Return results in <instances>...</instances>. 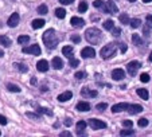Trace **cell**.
Segmentation results:
<instances>
[{
  "label": "cell",
  "instance_id": "cell-1",
  "mask_svg": "<svg viewBox=\"0 0 152 137\" xmlns=\"http://www.w3.org/2000/svg\"><path fill=\"white\" fill-rule=\"evenodd\" d=\"M42 39H43V43H45V46H46L47 49H55L58 44V38H57L55 31L53 28L47 30V31L43 34Z\"/></svg>",
  "mask_w": 152,
  "mask_h": 137
},
{
  "label": "cell",
  "instance_id": "cell-2",
  "mask_svg": "<svg viewBox=\"0 0 152 137\" xmlns=\"http://www.w3.org/2000/svg\"><path fill=\"white\" fill-rule=\"evenodd\" d=\"M85 39L88 40L89 43H92V44H98V43L101 42V39H102V34H101V31L98 28L92 27V28L86 30Z\"/></svg>",
  "mask_w": 152,
  "mask_h": 137
},
{
  "label": "cell",
  "instance_id": "cell-3",
  "mask_svg": "<svg viewBox=\"0 0 152 137\" xmlns=\"http://www.w3.org/2000/svg\"><path fill=\"white\" fill-rule=\"evenodd\" d=\"M117 51V43H108L106 46H104L100 51V55L102 59H109Z\"/></svg>",
  "mask_w": 152,
  "mask_h": 137
},
{
  "label": "cell",
  "instance_id": "cell-4",
  "mask_svg": "<svg viewBox=\"0 0 152 137\" xmlns=\"http://www.w3.org/2000/svg\"><path fill=\"white\" fill-rule=\"evenodd\" d=\"M102 11L104 12H109V14H112V15H116L117 11H118V8H117V6H116V3L113 1V0H108V1L105 3V6H104Z\"/></svg>",
  "mask_w": 152,
  "mask_h": 137
},
{
  "label": "cell",
  "instance_id": "cell-5",
  "mask_svg": "<svg viewBox=\"0 0 152 137\" xmlns=\"http://www.w3.org/2000/svg\"><path fill=\"white\" fill-rule=\"evenodd\" d=\"M141 63L137 62V60H132V62H129L128 65H126V70H128L129 75H136V73H137V70L140 68Z\"/></svg>",
  "mask_w": 152,
  "mask_h": 137
},
{
  "label": "cell",
  "instance_id": "cell-6",
  "mask_svg": "<svg viewBox=\"0 0 152 137\" xmlns=\"http://www.w3.org/2000/svg\"><path fill=\"white\" fill-rule=\"evenodd\" d=\"M89 126L92 129L100 130V129L106 128V122H104V121H101V120H97V118H92V120H89Z\"/></svg>",
  "mask_w": 152,
  "mask_h": 137
},
{
  "label": "cell",
  "instance_id": "cell-7",
  "mask_svg": "<svg viewBox=\"0 0 152 137\" xmlns=\"http://www.w3.org/2000/svg\"><path fill=\"white\" fill-rule=\"evenodd\" d=\"M22 51H23L24 54L40 55V47H39V44H32V46H28V47H23Z\"/></svg>",
  "mask_w": 152,
  "mask_h": 137
},
{
  "label": "cell",
  "instance_id": "cell-8",
  "mask_svg": "<svg viewBox=\"0 0 152 137\" xmlns=\"http://www.w3.org/2000/svg\"><path fill=\"white\" fill-rule=\"evenodd\" d=\"M20 22V16L18 12H14V14L11 15V16L8 17V22H7V24H8L10 27H16L18 24H19Z\"/></svg>",
  "mask_w": 152,
  "mask_h": 137
},
{
  "label": "cell",
  "instance_id": "cell-9",
  "mask_svg": "<svg viewBox=\"0 0 152 137\" xmlns=\"http://www.w3.org/2000/svg\"><path fill=\"white\" fill-rule=\"evenodd\" d=\"M112 78L115 81H121L125 78V71H124L123 68H115L112 71Z\"/></svg>",
  "mask_w": 152,
  "mask_h": 137
},
{
  "label": "cell",
  "instance_id": "cell-10",
  "mask_svg": "<svg viewBox=\"0 0 152 137\" xmlns=\"http://www.w3.org/2000/svg\"><path fill=\"white\" fill-rule=\"evenodd\" d=\"M81 57L82 58H94L96 57V51L93 47H85L81 51Z\"/></svg>",
  "mask_w": 152,
  "mask_h": 137
},
{
  "label": "cell",
  "instance_id": "cell-11",
  "mask_svg": "<svg viewBox=\"0 0 152 137\" xmlns=\"http://www.w3.org/2000/svg\"><path fill=\"white\" fill-rule=\"evenodd\" d=\"M128 111L129 114H137V113H141L143 111V106L141 105H137V103H129L128 106Z\"/></svg>",
  "mask_w": 152,
  "mask_h": 137
},
{
  "label": "cell",
  "instance_id": "cell-12",
  "mask_svg": "<svg viewBox=\"0 0 152 137\" xmlns=\"http://www.w3.org/2000/svg\"><path fill=\"white\" fill-rule=\"evenodd\" d=\"M81 95H82V97L96 98V97H97V91H96V90H90L89 87H82V89H81Z\"/></svg>",
  "mask_w": 152,
  "mask_h": 137
},
{
  "label": "cell",
  "instance_id": "cell-13",
  "mask_svg": "<svg viewBox=\"0 0 152 137\" xmlns=\"http://www.w3.org/2000/svg\"><path fill=\"white\" fill-rule=\"evenodd\" d=\"M128 106L129 103L126 102H121V103H116V105L112 106V111L113 113H118V111H124V110H128Z\"/></svg>",
  "mask_w": 152,
  "mask_h": 137
},
{
  "label": "cell",
  "instance_id": "cell-14",
  "mask_svg": "<svg viewBox=\"0 0 152 137\" xmlns=\"http://www.w3.org/2000/svg\"><path fill=\"white\" fill-rule=\"evenodd\" d=\"M70 23H72V26H73V27H75V28H81V27L85 26V20L81 19V17H75V16H73V17H72Z\"/></svg>",
  "mask_w": 152,
  "mask_h": 137
},
{
  "label": "cell",
  "instance_id": "cell-15",
  "mask_svg": "<svg viewBox=\"0 0 152 137\" xmlns=\"http://www.w3.org/2000/svg\"><path fill=\"white\" fill-rule=\"evenodd\" d=\"M37 68H38V71H42V73L47 71V70H49V62H47L46 59L39 60V62L37 63Z\"/></svg>",
  "mask_w": 152,
  "mask_h": 137
},
{
  "label": "cell",
  "instance_id": "cell-16",
  "mask_svg": "<svg viewBox=\"0 0 152 137\" xmlns=\"http://www.w3.org/2000/svg\"><path fill=\"white\" fill-rule=\"evenodd\" d=\"M75 128H77V134H80V136H83V134H86V132H85L86 122H85V121H78L77 125H75Z\"/></svg>",
  "mask_w": 152,
  "mask_h": 137
},
{
  "label": "cell",
  "instance_id": "cell-17",
  "mask_svg": "<svg viewBox=\"0 0 152 137\" xmlns=\"http://www.w3.org/2000/svg\"><path fill=\"white\" fill-rule=\"evenodd\" d=\"M51 66L55 68V70H61V68H62V66H63L62 59H61L59 57H54V58H53V60H51Z\"/></svg>",
  "mask_w": 152,
  "mask_h": 137
},
{
  "label": "cell",
  "instance_id": "cell-18",
  "mask_svg": "<svg viewBox=\"0 0 152 137\" xmlns=\"http://www.w3.org/2000/svg\"><path fill=\"white\" fill-rule=\"evenodd\" d=\"M72 97H73L72 91H65V93H62V94L58 95V101H59V102H65V101L72 100Z\"/></svg>",
  "mask_w": 152,
  "mask_h": 137
},
{
  "label": "cell",
  "instance_id": "cell-19",
  "mask_svg": "<svg viewBox=\"0 0 152 137\" xmlns=\"http://www.w3.org/2000/svg\"><path fill=\"white\" fill-rule=\"evenodd\" d=\"M77 110H80V111H89L90 110V103H88V102H78L77 103Z\"/></svg>",
  "mask_w": 152,
  "mask_h": 137
},
{
  "label": "cell",
  "instance_id": "cell-20",
  "mask_svg": "<svg viewBox=\"0 0 152 137\" xmlns=\"http://www.w3.org/2000/svg\"><path fill=\"white\" fill-rule=\"evenodd\" d=\"M45 23H46V22H45L43 19H34L31 24H32V28L38 30V28H42V27L45 26Z\"/></svg>",
  "mask_w": 152,
  "mask_h": 137
},
{
  "label": "cell",
  "instance_id": "cell-21",
  "mask_svg": "<svg viewBox=\"0 0 152 137\" xmlns=\"http://www.w3.org/2000/svg\"><path fill=\"white\" fill-rule=\"evenodd\" d=\"M136 93H137L139 97L143 98L144 101H147V100H148V97H149L148 90H147V89H137V91H136Z\"/></svg>",
  "mask_w": 152,
  "mask_h": 137
},
{
  "label": "cell",
  "instance_id": "cell-22",
  "mask_svg": "<svg viewBox=\"0 0 152 137\" xmlns=\"http://www.w3.org/2000/svg\"><path fill=\"white\" fill-rule=\"evenodd\" d=\"M62 52L65 54V57H67L70 59V58H73V47L72 46H65L62 49Z\"/></svg>",
  "mask_w": 152,
  "mask_h": 137
},
{
  "label": "cell",
  "instance_id": "cell-23",
  "mask_svg": "<svg viewBox=\"0 0 152 137\" xmlns=\"http://www.w3.org/2000/svg\"><path fill=\"white\" fill-rule=\"evenodd\" d=\"M0 44L4 46V47H10V46H11V40H10L8 36L1 35V36H0Z\"/></svg>",
  "mask_w": 152,
  "mask_h": 137
},
{
  "label": "cell",
  "instance_id": "cell-24",
  "mask_svg": "<svg viewBox=\"0 0 152 137\" xmlns=\"http://www.w3.org/2000/svg\"><path fill=\"white\" fill-rule=\"evenodd\" d=\"M131 27L132 28H137V27H140L141 26V20L140 19H137V17H133V19H131Z\"/></svg>",
  "mask_w": 152,
  "mask_h": 137
},
{
  "label": "cell",
  "instance_id": "cell-25",
  "mask_svg": "<svg viewBox=\"0 0 152 137\" xmlns=\"http://www.w3.org/2000/svg\"><path fill=\"white\" fill-rule=\"evenodd\" d=\"M47 12H49V8H47L46 4H40V6L38 7V14L39 15H46Z\"/></svg>",
  "mask_w": 152,
  "mask_h": 137
},
{
  "label": "cell",
  "instance_id": "cell-26",
  "mask_svg": "<svg viewBox=\"0 0 152 137\" xmlns=\"http://www.w3.org/2000/svg\"><path fill=\"white\" fill-rule=\"evenodd\" d=\"M113 27H115V22H113L112 19L105 20V22H104V28L105 30H112Z\"/></svg>",
  "mask_w": 152,
  "mask_h": 137
},
{
  "label": "cell",
  "instance_id": "cell-27",
  "mask_svg": "<svg viewBox=\"0 0 152 137\" xmlns=\"http://www.w3.org/2000/svg\"><path fill=\"white\" fill-rule=\"evenodd\" d=\"M118 20H120L123 24H128V23H131V20H129V16L126 14H120V16H118Z\"/></svg>",
  "mask_w": 152,
  "mask_h": 137
},
{
  "label": "cell",
  "instance_id": "cell-28",
  "mask_svg": "<svg viewBox=\"0 0 152 137\" xmlns=\"http://www.w3.org/2000/svg\"><path fill=\"white\" fill-rule=\"evenodd\" d=\"M55 16L59 17V19H63V17L66 16V11L63 8H57L55 9Z\"/></svg>",
  "mask_w": 152,
  "mask_h": 137
},
{
  "label": "cell",
  "instance_id": "cell-29",
  "mask_svg": "<svg viewBox=\"0 0 152 137\" xmlns=\"http://www.w3.org/2000/svg\"><path fill=\"white\" fill-rule=\"evenodd\" d=\"M86 11H88V3L82 0V1L80 3V6H78V12L83 14V12H86Z\"/></svg>",
  "mask_w": 152,
  "mask_h": 137
},
{
  "label": "cell",
  "instance_id": "cell-30",
  "mask_svg": "<svg viewBox=\"0 0 152 137\" xmlns=\"http://www.w3.org/2000/svg\"><path fill=\"white\" fill-rule=\"evenodd\" d=\"M37 110H38V113H39V114H47V116H53V111L50 110V109H47V108H40V106H39Z\"/></svg>",
  "mask_w": 152,
  "mask_h": 137
},
{
  "label": "cell",
  "instance_id": "cell-31",
  "mask_svg": "<svg viewBox=\"0 0 152 137\" xmlns=\"http://www.w3.org/2000/svg\"><path fill=\"white\" fill-rule=\"evenodd\" d=\"M15 67H16L19 71H22V73H27V70H28V67H27L24 63H15Z\"/></svg>",
  "mask_w": 152,
  "mask_h": 137
},
{
  "label": "cell",
  "instance_id": "cell-32",
  "mask_svg": "<svg viewBox=\"0 0 152 137\" xmlns=\"http://www.w3.org/2000/svg\"><path fill=\"white\" fill-rule=\"evenodd\" d=\"M30 42V36L28 35H20L19 38H18V43H20V44H24V43Z\"/></svg>",
  "mask_w": 152,
  "mask_h": 137
},
{
  "label": "cell",
  "instance_id": "cell-33",
  "mask_svg": "<svg viewBox=\"0 0 152 137\" xmlns=\"http://www.w3.org/2000/svg\"><path fill=\"white\" fill-rule=\"evenodd\" d=\"M133 134H135V130L132 129H123L120 132V136H133Z\"/></svg>",
  "mask_w": 152,
  "mask_h": 137
},
{
  "label": "cell",
  "instance_id": "cell-34",
  "mask_svg": "<svg viewBox=\"0 0 152 137\" xmlns=\"http://www.w3.org/2000/svg\"><path fill=\"white\" fill-rule=\"evenodd\" d=\"M7 89H8L10 91H14V93H19V91H20V87H19V86L12 85V83H8V85H7Z\"/></svg>",
  "mask_w": 152,
  "mask_h": 137
},
{
  "label": "cell",
  "instance_id": "cell-35",
  "mask_svg": "<svg viewBox=\"0 0 152 137\" xmlns=\"http://www.w3.org/2000/svg\"><path fill=\"white\" fill-rule=\"evenodd\" d=\"M132 42H133V44H136V46H139V44H141V38L137 34H133L132 35Z\"/></svg>",
  "mask_w": 152,
  "mask_h": 137
},
{
  "label": "cell",
  "instance_id": "cell-36",
  "mask_svg": "<svg viewBox=\"0 0 152 137\" xmlns=\"http://www.w3.org/2000/svg\"><path fill=\"white\" fill-rule=\"evenodd\" d=\"M93 6H94L96 8H104L105 3H104L102 0H94V1H93Z\"/></svg>",
  "mask_w": 152,
  "mask_h": 137
},
{
  "label": "cell",
  "instance_id": "cell-37",
  "mask_svg": "<svg viewBox=\"0 0 152 137\" xmlns=\"http://www.w3.org/2000/svg\"><path fill=\"white\" fill-rule=\"evenodd\" d=\"M140 81L143 83H148L149 82V75L147 74V73H143V74H140Z\"/></svg>",
  "mask_w": 152,
  "mask_h": 137
},
{
  "label": "cell",
  "instance_id": "cell-38",
  "mask_svg": "<svg viewBox=\"0 0 152 137\" xmlns=\"http://www.w3.org/2000/svg\"><path fill=\"white\" fill-rule=\"evenodd\" d=\"M70 66H72V67H78V66H80V60L78 59H75L74 57L73 58H70Z\"/></svg>",
  "mask_w": 152,
  "mask_h": 137
},
{
  "label": "cell",
  "instance_id": "cell-39",
  "mask_svg": "<svg viewBox=\"0 0 152 137\" xmlns=\"http://www.w3.org/2000/svg\"><path fill=\"white\" fill-rule=\"evenodd\" d=\"M86 73L85 71H78V73H75V78L77 79H83V78H86Z\"/></svg>",
  "mask_w": 152,
  "mask_h": 137
},
{
  "label": "cell",
  "instance_id": "cell-40",
  "mask_svg": "<svg viewBox=\"0 0 152 137\" xmlns=\"http://www.w3.org/2000/svg\"><path fill=\"white\" fill-rule=\"evenodd\" d=\"M148 122H149V121L147 120V118H140L137 124H139V126H143V128H144V126H147V125H148Z\"/></svg>",
  "mask_w": 152,
  "mask_h": 137
},
{
  "label": "cell",
  "instance_id": "cell-41",
  "mask_svg": "<svg viewBox=\"0 0 152 137\" xmlns=\"http://www.w3.org/2000/svg\"><path fill=\"white\" fill-rule=\"evenodd\" d=\"M123 125L125 126V128H132L133 122H132L131 120H124V121H123Z\"/></svg>",
  "mask_w": 152,
  "mask_h": 137
},
{
  "label": "cell",
  "instance_id": "cell-42",
  "mask_svg": "<svg viewBox=\"0 0 152 137\" xmlns=\"http://www.w3.org/2000/svg\"><path fill=\"white\" fill-rule=\"evenodd\" d=\"M96 108H97V110H100V111H104V110H105L106 108H108V105H106V103H98V105L96 106Z\"/></svg>",
  "mask_w": 152,
  "mask_h": 137
},
{
  "label": "cell",
  "instance_id": "cell-43",
  "mask_svg": "<svg viewBox=\"0 0 152 137\" xmlns=\"http://www.w3.org/2000/svg\"><path fill=\"white\" fill-rule=\"evenodd\" d=\"M27 117H31V118H35V120H39L40 118V116L39 114H34V113H30V111H27Z\"/></svg>",
  "mask_w": 152,
  "mask_h": 137
},
{
  "label": "cell",
  "instance_id": "cell-44",
  "mask_svg": "<svg viewBox=\"0 0 152 137\" xmlns=\"http://www.w3.org/2000/svg\"><path fill=\"white\" fill-rule=\"evenodd\" d=\"M72 42L80 43L81 42V36H80V35H73V36H72Z\"/></svg>",
  "mask_w": 152,
  "mask_h": 137
},
{
  "label": "cell",
  "instance_id": "cell-45",
  "mask_svg": "<svg viewBox=\"0 0 152 137\" xmlns=\"http://www.w3.org/2000/svg\"><path fill=\"white\" fill-rule=\"evenodd\" d=\"M147 26L152 27V14L151 15H147Z\"/></svg>",
  "mask_w": 152,
  "mask_h": 137
},
{
  "label": "cell",
  "instance_id": "cell-46",
  "mask_svg": "<svg viewBox=\"0 0 152 137\" xmlns=\"http://www.w3.org/2000/svg\"><path fill=\"white\" fill-rule=\"evenodd\" d=\"M112 31H113L112 34L115 35V36H120V34H121V30H120V28H115V27H113Z\"/></svg>",
  "mask_w": 152,
  "mask_h": 137
},
{
  "label": "cell",
  "instance_id": "cell-47",
  "mask_svg": "<svg viewBox=\"0 0 152 137\" xmlns=\"http://www.w3.org/2000/svg\"><path fill=\"white\" fill-rule=\"evenodd\" d=\"M74 0H59V3L63 4V6H69V4H72Z\"/></svg>",
  "mask_w": 152,
  "mask_h": 137
},
{
  "label": "cell",
  "instance_id": "cell-48",
  "mask_svg": "<svg viewBox=\"0 0 152 137\" xmlns=\"http://www.w3.org/2000/svg\"><path fill=\"white\" fill-rule=\"evenodd\" d=\"M0 124L1 125H7V118L4 116H1V114H0Z\"/></svg>",
  "mask_w": 152,
  "mask_h": 137
},
{
  "label": "cell",
  "instance_id": "cell-49",
  "mask_svg": "<svg viewBox=\"0 0 152 137\" xmlns=\"http://www.w3.org/2000/svg\"><path fill=\"white\" fill-rule=\"evenodd\" d=\"M61 137H69V136H72V133H70V132H67V130H65V132H61V134H59Z\"/></svg>",
  "mask_w": 152,
  "mask_h": 137
},
{
  "label": "cell",
  "instance_id": "cell-50",
  "mask_svg": "<svg viewBox=\"0 0 152 137\" xmlns=\"http://www.w3.org/2000/svg\"><path fill=\"white\" fill-rule=\"evenodd\" d=\"M120 47H121V52H125L126 51V44H125V43H121Z\"/></svg>",
  "mask_w": 152,
  "mask_h": 137
},
{
  "label": "cell",
  "instance_id": "cell-51",
  "mask_svg": "<svg viewBox=\"0 0 152 137\" xmlns=\"http://www.w3.org/2000/svg\"><path fill=\"white\" fill-rule=\"evenodd\" d=\"M65 124H66V126H70V125H72V120H70V118H67V120L65 121Z\"/></svg>",
  "mask_w": 152,
  "mask_h": 137
},
{
  "label": "cell",
  "instance_id": "cell-52",
  "mask_svg": "<svg viewBox=\"0 0 152 137\" xmlns=\"http://www.w3.org/2000/svg\"><path fill=\"white\" fill-rule=\"evenodd\" d=\"M35 83H37V79H35V78H31V85H35Z\"/></svg>",
  "mask_w": 152,
  "mask_h": 137
},
{
  "label": "cell",
  "instance_id": "cell-53",
  "mask_svg": "<svg viewBox=\"0 0 152 137\" xmlns=\"http://www.w3.org/2000/svg\"><path fill=\"white\" fill-rule=\"evenodd\" d=\"M148 59H149V62H152V51H151V54H149V57H148Z\"/></svg>",
  "mask_w": 152,
  "mask_h": 137
},
{
  "label": "cell",
  "instance_id": "cell-54",
  "mask_svg": "<svg viewBox=\"0 0 152 137\" xmlns=\"http://www.w3.org/2000/svg\"><path fill=\"white\" fill-rule=\"evenodd\" d=\"M3 55H4V52L1 51V50H0V58H3Z\"/></svg>",
  "mask_w": 152,
  "mask_h": 137
},
{
  "label": "cell",
  "instance_id": "cell-55",
  "mask_svg": "<svg viewBox=\"0 0 152 137\" xmlns=\"http://www.w3.org/2000/svg\"><path fill=\"white\" fill-rule=\"evenodd\" d=\"M143 1H144V3H151L152 0H143Z\"/></svg>",
  "mask_w": 152,
  "mask_h": 137
},
{
  "label": "cell",
  "instance_id": "cell-56",
  "mask_svg": "<svg viewBox=\"0 0 152 137\" xmlns=\"http://www.w3.org/2000/svg\"><path fill=\"white\" fill-rule=\"evenodd\" d=\"M129 1H131V3H133V1H136V0H129Z\"/></svg>",
  "mask_w": 152,
  "mask_h": 137
},
{
  "label": "cell",
  "instance_id": "cell-57",
  "mask_svg": "<svg viewBox=\"0 0 152 137\" xmlns=\"http://www.w3.org/2000/svg\"><path fill=\"white\" fill-rule=\"evenodd\" d=\"M0 134H1V132H0Z\"/></svg>",
  "mask_w": 152,
  "mask_h": 137
}]
</instances>
